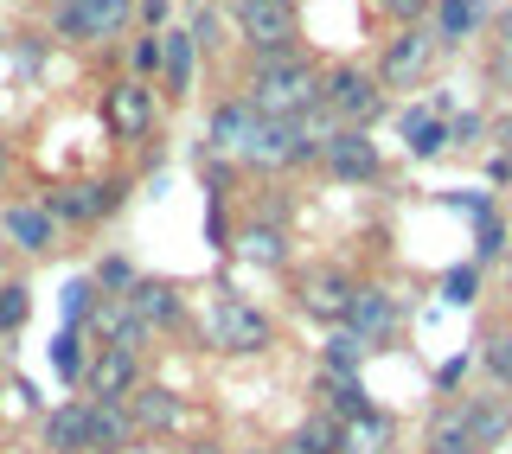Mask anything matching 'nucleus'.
<instances>
[{"mask_svg": "<svg viewBox=\"0 0 512 454\" xmlns=\"http://www.w3.org/2000/svg\"><path fill=\"white\" fill-rule=\"evenodd\" d=\"M250 109L263 122H301L308 109H320V84L314 71L301 64L295 52H269L263 71H256V90H250Z\"/></svg>", "mask_w": 512, "mask_h": 454, "instance_id": "obj_1", "label": "nucleus"}, {"mask_svg": "<svg viewBox=\"0 0 512 454\" xmlns=\"http://www.w3.org/2000/svg\"><path fill=\"white\" fill-rule=\"evenodd\" d=\"M128 20H135V0H64L58 7L64 39H116Z\"/></svg>", "mask_w": 512, "mask_h": 454, "instance_id": "obj_2", "label": "nucleus"}, {"mask_svg": "<svg viewBox=\"0 0 512 454\" xmlns=\"http://www.w3.org/2000/svg\"><path fill=\"white\" fill-rule=\"evenodd\" d=\"M237 26H244V39L256 52H288V39H295V13H288V0H237Z\"/></svg>", "mask_w": 512, "mask_h": 454, "instance_id": "obj_3", "label": "nucleus"}, {"mask_svg": "<svg viewBox=\"0 0 512 454\" xmlns=\"http://www.w3.org/2000/svg\"><path fill=\"white\" fill-rule=\"evenodd\" d=\"M212 339H218V346H231V352H263L269 346V314H256L250 301H218Z\"/></svg>", "mask_w": 512, "mask_h": 454, "instance_id": "obj_4", "label": "nucleus"}, {"mask_svg": "<svg viewBox=\"0 0 512 454\" xmlns=\"http://www.w3.org/2000/svg\"><path fill=\"white\" fill-rule=\"evenodd\" d=\"M320 96H327V109H333V116H346V122H372L378 109H384L378 77H365V71H340Z\"/></svg>", "mask_w": 512, "mask_h": 454, "instance_id": "obj_5", "label": "nucleus"}, {"mask_svg": "<svg viewBox=\"0 0 512 454\" xmlns=\"http://www.w3.org/2000/svg\"><path fill=\"white\" fill-rule=\"evenodd\" d=\"M397 301H391V288H352V314H346V327L372 346V339H391L397 333Z\"/></svg>", "mask_w": 512, "mask_h": 454, "instance_id": "obj_6", "label": "nucleus"}, {"mask_svg": "<svg viewBox=\"0 0 512 454\" xmlns=\"http://www.w3.org/2000/svg\"><path fill=\"white\" fill-rule=\"evenodd\" d=\"M84 384H90V397H96V403H122L128 391H135V352H122V346H103V352L90 359Z\"/></svg>", "mask_w": 512, "mask_h": 454, "instance_id": "obj_7", "label": "nucleus"}, {"mask_svg": "<svg viewBox=\"0 0 512 454\" xmlns=\"http://www.w3.org/2000/svg\"><path fill=\"white\" fill-rule=\"evenodd\" d=\"M301 307H308L314 320H333V327H346V314H352V282L346 275H333V269H320L301 282Z\"/></svg>", "mask_w": 512, "mask_h": 454, "instance_id": "obj_8", "label": "nucleus"}, {"mask_svg": "<svg viewBox=\"0 0 512 454\" xmlns=\"http://www.w3.org/2000/svg\"><path fill=\"white\" fill-rule=\"evenodd\" d=\"M256 135H263V116H256L250 103H218V109H212V141H218L224 154H244V160H250Z\"/></svg>", "mask_w": 512, "mask_h": 454, "instance_id": "obj_9", "label": "nucleus"}, {"mask_svg": "<svg viewBox=\"0 0 512 454\" xmlns=\"http://www.w3.org/2000/svg\"><path fill=\"white\" fill-rule=\"evenodd\" d=\"M90 327L109 339V346H122V352H141V339H148V327L135 320V307H128L122 295L116 301H96L90 307Z\"/></svg>", "mask_w": 512, "mask_h": 454, "instance_id": "obj_10", "label": "nucleus"}, {"mask_svg": "<svg viewBox=\"0 0 512 454\" xmlns=\"http://www.w3.org/2000/svg\"><path fill=\"white\" fill-rule=\"evenodd\" d=\"M122 403H128V416H135V429H173L180 423V397H173L167 384H135Z\"/></svg>", "mask_w": 512, "mask_h": 454, "instance_id": "obj_11", "label": "nucleus"}, {"mask_svg": "<svg viewBox=\"0 0 512 454\" xmlns=\"http://www.w3.org/2000/svg\"><path fill=\"white\" fill-rule=\"evenodd\" d=\"M320 160H327V173H340V180H372L378 173V154L365 135H333L327 148H320Z\"/></svg>", "mask_w": 512, "mask_h": 454, "instance_id": "obj_12", "label": "nucleus"}, {"mask_svg": "<svg viewBox=\"0 0 512 454\" xmlns=\"http://www.w3.org/2000/svg\"><path fill=\"white\" fill-rule=\"evenodd\" d=\"M45 448L84 454V448H90V403H64V410L45 416Z\"/></svg>", "mask_w": 512, "mask_h": 454, "instance_id": "obj_13", "label": "nucleus"}, {"mask_svg": "<svg viewBox=\"0 0 512 454\" xmlns=\"http://www.w3.org/2000/svg\"><path fill=\"white\" fill-rule=\"evenodd\" d=\"M128 435H135L128 403H90V454H116Z\"/></svg>", "mask_w": 512, "mask_h": 454, "instance_id": "obj_14", "label": "nucleus"}, {"mask_svg": "<svg viewBox=\"0 0 512 454\" xmlns=\"http://www.w3.org/2000/svg\"><path fill=\"white\" fill-rule=\"evenodd\" d=\"M109 205H116V186L96 180V186H64L58 199L45 205V212H52V218H103Z\"/></svg>", "mask_w": 512, "mask_h": 454, "instance_id": "obj_15", "label": "nucleus"}, {"mask_svg": "<svg viewBox=\"0 0 512 454\" xmlns=\"http://www.w3.org/2000/svg\"><path fill=\"white\" fill-rule=\"evenodd\" d=\"M122 301L135 307V320H141V327H167V320H180V295H173L167 282H135Z\"/></svg>", "mask_w": 512, "mask_h": 454, "instance_id": "obj_16", "label": "nucleus"}, {"mask_svg": "<svg viewBox=\"0 0 512 454\" xmlns=\"http://www.w3.org/2000/svg\"><path fill=\"white\" fill-rule=\"evenodd\" d=\"M148 122H154V103H148L141 84H116V90H109V128H116V135H141Z\"/></svg>", "mask_w": 512, "mask_h": 454, "instance_id": "obj_17", "label": "nucleus"}, {"mask_svg": "<svg viewBox=\"0 0 512 454\" xmlns=\"http://www.w3.org/2000/svg\"><path fill=\"white\" fill-rule=\"evenodd\" d=\"M429 52H436V39H429V32H404V39H391V45H384V77H391V84H404V77H416L429 64Z\"/></svg>", "mask_w": 512, "mask_h": 454, "instance_id": "obj_18", "label": "nucleus"}, {"mask_svg": "<svg viewBox=\"0 0 512 454\" xmlns=\"http://www.w3.org/2000/svg\"><path fill=\"white\" fill-rule=\"evenodd\" d=\"M461 410H468V442H474V454L500 448L506 435H512V416H506V403H461Z\"/></svg>", "mask_w": 512, "mask_h": 454, "instance_id": "obj_19", "label": "nucleus"}, {"mask_svg": "<svg viewBox=\"0 0 512 454\" xmlns=\"http://www.w3.org/2000/svg\"><path fill=\"white\" fill-rule=\"evenodd\" d=\"M7 237L20 243V250H52V212H45V205H13Z\"/></svg>", "mask_w": 512, "mask_h": 454, "instance_id": "obj_20", "label": "nucleus"}, {"mask_svg": "<svg viewBox=\"0 0 512 454\" xmlns=\"http://www.w3.org/2000/svg\"><path fill=\"white\" fill-rule=\"evenodd\" d=\"M288 454H346V423H333V416H308V423L295 429V442Z\"/></svg>", "mask_w": 512, "mask_h": 454, "instance_id": "obj_21", "label": "nucleus"}, {"mask_svg": "<svg viewBox=\"0 0 512 454\" xmlns=\"http://www.w3.org/2000/svg\"><path fill=\"white\" fill-rule=\"evenodd\" d=\"M429 454H474L468 442V410H442L429 423Z\"/></svg>", "mask_w": 512, "mask_h": 454, "instance_id": "obj_22", "label": "nucleus"}, {"mask_svg": "<svg viewBox=\"0 0 512 454\" xmlns=\"http://www.w3.org/2000/svg\"><path fill=\"white\" fill-rule=\"evenodd\" d=\"M404 135H410V154H423V160L448 148V122L436 116V109H416V116L404 122Z\"/></svg>", "mask_w": 512, "mask_h": 454, "instance_id": "obj_23", "label": "nucleus"}, {"mask_svg": "<svg viewBox=\"0 0 512 454\" xmlns=\"http://www.w3.org/2000/svg\"><path fill=\"white\" fill-rule=\"evenodd\" d=\"M365 352H372V346H365L352 327H333V339H327V371H333V378H352V371L365 365Z\"/></svg>", "mask_w": 512, "mask_h": 454, "instance_id": "obj_24", "label": "nucleus"}, {"mask_svg": "<svg viewBox=\"0 0 512 454\" xmlns=\"http://www.w3.org/2000/svg\"><path fill=\"white\" fill-rule=\"evenodd\" d=\"M237 256H250V263H282V256H288V243H282L276 224H250V231L237 237Z\"/></svg>", "mask_w": 512, "mask_h": 454, "instance_id": "obj_25", "label": "nucleus"}, {"mask_svg": "<svg viewBox=\"0 0 512 454\" xmlns=\"http://www.w3.org/2000/svg\"><path fill=\"white\" fill-rule=\"evenodd\" d=\"M32 314V288L26 282H0V333H20Z\"/></svg>", "mask_w": 512, "mask_h": 454, "instance_id": "obj_26", "label": "nucleus"}, {"mask_svg": "<svg viewBox=\"0 0 512 454\" xmlns=\"http://www.w3.org/2000/svg\"><path fill=\"white\" fill-rule=\"evenodd\" d=\"M160 64H167V84L186 90V77H192V39H186V32H167V45H160Z\"/></svg>", "mask_w": 512, "mask_h": 454, "instance_id": "obj_27", "label": "nucleus"}, {"mask_svg": "<svg viewBox=\"0 0 512 454\" xmlns=\"http://www.w3.org/2000/svg\"><path fill=\"white\" fill-rule=\"evenodd\" d=\"M378 442H391V423H384L378 410H365L359 423L346 429V448H352V454H378Z\"/></svg>", "mask_w": 512, "mask_h": 454, "instance_id": "obj_28", "label": "nucleus"}, {"mask_svg": "<svg viewBox=\"0 0 512 454\" xmlns=\"http://www.w3.org/2000/svg\"><path fill=\"white\" fill-rule=\"evenodd\" d=\"M52 365L64 371V378H84V371H90L84 352H77V333H58V339H52Z\"/></svg>", "mask_w": 512, "mask_h": 454, "instance_id": "obj_29", "label": "nucleus"}, {"mask_svg": "<svg viewBox=\"0 0 512 454\" xmlns=\"http://www.w3.org/2000/svg\"><path fill=\"white\" fill-rule=\"evenodd\" d=\"M468 26H474V0H442V32L448 39H461Z\"/></svg>", "mask_w": 512, "mask_h": 454, "instance_id": "obj_30", "label": "nucleus"}, {"mask_svg": "<svg viewBox=\"0 0 512 454\" xmlns=\"http://www.w3.org/2000/svg\"><path fill=\"white\" fill-rule=\"evenodd\" d=\"M96 282H103V288H116V295H128V288H135V269H128L122 256H109V263L96 269Z\"/></svg>", "mask_w": 512, "mask_h": 454, "instance_id": "obj_31", "label": "nucleus"}, {"mask_svg": "<svg viewBox=\"0 0 512 454\" xmlns=\"http://www.w3.org/2000/svg\"><path fill=\"white\" fill-rule=\"evenodd\" d=\"M90 295H96V288H90V282H71V288H64V314H71V320H77V314H84V320H90V307H96Z\"/></svg>", "mask_w": 512, "mask_h": 454, "instance_id": "obj_32", "label": "nucleus"}, {"mask_svg": "<svg viewBox=\"0 0 512 454\" xmlns=\"http://www.w3.org/2000/svg\"><path fill=\"white\" fill-rule=\"evenodd\" d=\"M487 365H493V378H500V384H512V339H493Z\"/></svg>", "mask_w": 512, "mask_h": 454, "instance_id": "obj_33", "label": "nucleus"}, {"mask_svg": "<svg viewBox=\"0 0 512 454\" xmlns=\"http://www.w3.org/2000/svg\"><path fill=\"white\" fill-rule=\"evenodd\" d=\"M448 301H474V269H455V275H448Z\"/></svg>", "mask_w": 512, "mask_h": 454, "instance_id": "obj_34", "label": "nucleus"}, {"mask_svg": "<svg viewBox=\"0 0 512 454\" xmlns=\"http://www.w3.org/2000/svg\"><path fill=\"white\" fill-rule=\"evenodd\" d=\"M500 243H506V231H500V218H487V224H480V256H493V250H500Z\"/></svg>", "mask_w": 512, "mask_h": 454, "instance_id": "obj_35", "label": "nucleus"}, {"mask_svg": "<svg viewBox=\"0 0 512 454\" xmlns=\"http://www.w3.org/2000/svg\"><path fill=\"white\" fill-rule=\"evenodd\" d=\"M135 64H141V71H154V64H160V39H141L135 45Z\"/></svg>", "mask_w": 512, "mask_h": 454, "instance_id": "obj_36", "label": "nucleus"}, {"mask_svg": "<svg viewBox=\"0 0 512 454\" xmlns=\"http://www.w3.org/2000/svg\"><path fill=\"white\" fill-rule=\"evenodd\" d=\"M384 7H391V13H397V20H416V13H423V7H429V0H384Z\"/></svg>", "mask_w": 512, "mask_h": 454, "instance_id": "obj_37", "label": "nucleus"}, {"mask_svg": "<svg viewBox=\"0 0 512 454\" xmlns=\"http://www.w3.org/2000/svg\"><path fill=\"white\" fill-rule=\"evenodd\" d=\"M186 454H224V448L218 442H199V448H186Z\"/></svg>", "mask_w": 512, "mask_h": 454, "instance_id": "obj_38", "label": "nucleus"}, {"mask_svg": "<svg viewBox=\"0 0 512 454\" xmlns=\"http://www.w3.org/2000/svg\"><path fill=\"white\" fill-rule=\"evenodd\" d=\"M0 173H7V141H0Z\"/></svg>", "mask_w": 512, "mask_h": 454, "instance_id": "obj_39", "label": "nucleus"}]
</instances>
